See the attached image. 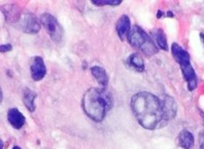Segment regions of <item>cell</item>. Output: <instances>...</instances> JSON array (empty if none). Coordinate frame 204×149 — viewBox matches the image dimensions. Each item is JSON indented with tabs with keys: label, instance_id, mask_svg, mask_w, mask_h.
Listing matches in <instances>:
<instances>
[{
	"label": "cell",
	"instance_id": "6da1fadb",
	"mask_svg": "<svg viewBox=\"0 0 204 149\" xmlns=\"http://www.w3.org/2000/svg\"><path fill=\"white\" fill-rule=\"evenodd\" d=\"M131 107L139 124L145 129H160L169 122L162 101L150 92L141 91L133 95Z\"/></svg>",
	"mask_w": 204,
	"mask_h": 149
},
{
	"label": "cell",
	"instance_id": "7a4b0ae2",
	"mask_svg": "<svg viewBox=\"0 0 204 149\" xmlns=\"http://www.w3.org/2000/svg\"><path fill=\"white\" fill-rule=\"evenodd\" d=\"M83 108L85 114L95 122H101L106 112L113 106L112 98L104 89L91 88L83 98Z\"/></svg>",
	"mask_w": 204,
	"mask_h": 149
},
{
	"label": "cell",
	"instance_id": "3957f363",
	"mask_svg": "<svg viewBox=\"0 0 204 149\" xmlns=\"http://www.w3.org/2000/svg\"><path fill=\"white\" fill-rule=\"evenodd\" d=\"M171 52L176 61L180 66L183 77L187 83L188 90L190 91H193L197 87V77L193 66L191 65L189 53L177 43L172 44Z\"/></svg>",
	"mask_w": 204,
	"mask_h": 149
},
{
	"label": "cell",
	"instance_id": "277c9868",
	"mask_svg": "<svg viewBox=\"0 0 204 149\" xmlns=\"http://www.w3.org/2000/svg\"><path fill=\"white\" fill-rule=\"evenodd\" d=\"M127 38L131 46L139 49L145 56L150 57L158 52V48L150 36H148L140 27L137 25L132 27Z\"/></svg>",
	"mask_w": 204,
	"mask_h": 149
},
{
	"label": "cell",
	"instance_id": "5b68a950",
	"mask_svg": "<svg viewBox=\"0 0 204 149\" xmlns=\"http://www.w3.org/2000/svg\"><path fill=\"white\" fill-rule=\"evenodd\" d=\"M40 21L52 40L55 43H59L63 37L64 31L57 19L53 14L45 13L41 15Z\"/></svg>",
	"mask_w": 204,
	"mask_h": 149
},
{
	"label": "cell",
	"instance_id": "8992f818",
	"mask_svg": "<svg viewBox=\"0 0 204 149\" xmlns=\"http://www.w3.org/2000/svg\"><path fill=\"white\" fill-rule=\"evenodd\" d=\"M19 23L21 30L28 34H36L40 30V22L36 15L30 12L22 13Z\"/></svg>",
	"mask_w": 204,
	"mask_h": 149
},
{
	"label": "cell",
	"instance_id": "52a82bcc",
	"mask_svg": "<svg viewBox=\"0 0 204 149\" xmlns=\"http://www.w3.org/2000/svg\"><path fill=\"white\" fill-rule=\"evenodd\" d=\"M31 77L35 81H40L46 77V67L45 61L40 56H36L33 59L32 64L30 66Z\"/></svg>",
	"mask_w": 204,
	"mask_h": 149
},
{
	"label": "cell",
	"instance_id": "ba28073f",
	"mask_svg": "<svg viewBox=\"0 0 204 149\" xmlns=\"http://www.w3.org/2000/svg\"><path fill=\"white\" fill-rule=\"evenodd\" d=\"M2 13L5 16V19L7 22H16L19 21L22 15L21 10L18 5L15 4H7L3 6L2 8Z\"/></svg>",
	"mask_w": 204,
	"mask_h": 149
},
{
	"label": "cell",
	"instance_id": "9c48e42d",
	"mask_svg": "<svg viewBox=\"0 0 204 149\" xmlns=\"http://www.w3.org/2000/svg\"><path fill=\"white\" fill-rule=\"evenodd\" d=\"M115 28L121 40H124L126 37H128V35L132 29L130 18L126 14L122 15L117 20Z\"/></svg>",
	"mask_w": 204,
	"mask_h": 149
},
{
	"label": "cell",
	"instance_id": "30bf717a",
	"mask_svg": "<svg viewBox=\"0 0 204 149\" xmlns=\"http://www.w3.org/2000/svg\"><path fill=\"white\" fill-rule=\"evenodd\" d=\"M7 119L10 124L17 130L22 128V126L25 124V122H26L25 116L17 108H12L8 111Z\"/></svg>",
	"mask_w": 204,
	"mask_h": 149
},
{
	"label": "cell",
	"instance_id": "8fae6325",
	"mask_svg": "<svg viewBox=\"0 0 204 149\" xmlns=\"http://www.w3.org/2000/svg\"><path fill=\"white\" fill-rule=\"evenodd\" d=\"M162 103H163V107L165 116L168 121H170L171 119L174 118L177 114V109H178L177 104L175 102L174 99L171 98V96H165L164 99L162 101Z\"/></svg>",
	"mask_w": 204,
	"mask_h": 149
},
{
	"label": "cell",
	"instance_id": "7c38bea8",
	"mask_svg": "<svg viewBox=\"0 0 204 149\" xmlns=\"http://www.w3.org/2000/svg\"><path fill=\"white\" fill-rule=\"evenodd\" d=\"M178 142L179 147L184 149H190L193 146L194 138L190 131L184 130H182L178 137Z\"/></svg>",
	"mask_w": 204,
	"mask_h": 149
},
{
	"label": "cell",
	"instance_id": "4fadbf2b",
	"mask_svg": "<svg viewBox=\"0 0 204 149\" xmlns=\"http://www.w3.org/2000/svg\"><path fill=\"white\" fill-rule=\"evenodd\" d=\"M91 71H92V76L97 80L99 84L103 87H106L108 83V78H107V75L106 73L105 69L99 66H94L91 68Z\"/></svg>",
	"mask_w": 204,
	"mask_h": 149
},
{
	"label": "cell",
	"instance_id": "5bb4252c",
	"mask_svg": "<svg viewBox=\"0 0 204 149\" xmlns=\"http://www.w3.org/2000/svg\"><path fill=\"white\" fill-rule=\"evenodd\" d=\"M152 37L154 38L157 46L164 50V51H168V43H167V38L165 36L164 32L163 29L161 28H154L151 32Z\"/></svg>",
	"mask_w": 204,
	"mask_h": 149
},
{
	"label": "cell",
	"instance_id": "9a60e30c",
	"mask_svg": "<svg viewBox=\"0 0 204 149\" xmlns=\"http://www.w3.org/2000/svg\"><path fill=\"white\" fill-rule=\"evenodd\" d=\"M128 64L138 72L144 71V69H145V64H144L143 58L141 57L140 54L136 53V52L130 55V57L128 58Z\"/></svg>",
	"mask_w": 204,
	"mask_h": 149
},
{
	"label": "cell",
	"instance_id": "2e32d148",
	"mask_svg": "<svg viewBox=\"0 0 204 149\" xmlns=\"http://www.w3.org/2000/svg\"><path fill=\"white\" fill-rule=\"evenodd\" d=\"M36 98H37V94L30 89L26 88L23 91V103L30 112H34L36 109V106H35Z\"/></svg>",
	"mask_w": 204,
	"mask_h": 149
},
{
	"label": "cell",
	"instance_id": "e0dca14e",
	"mask_svg": "<svg viewBox=\"0 0 204 149\" xmlns=\"http://www.w3.org/2000/svg\"><path fill=\"white\" fill-rule=\"evenodd\" d=\"M92 3L98 7H103V6H118L121 4L120 0H94Z\"/></svg>",
	"mask_w": 204,
	"mask_h": 149
},
{
	"label": "cell",
	"instance_id": "ac0fdd59",
	"mask_svg": "<svg viewBox=\"0 0 204 149\" xmlns=\"http://www.w3.org/2000/svg\"><path fill=\"white\" fill-rule=\"evenodd\" d=\"M199 142H200V149H204V130L202 131L199 135Z\"/></svg>",
	"mask_w": 204,
	"mask_h": 149
},
{
	"label": "cell",
	"instance_id": "d6986e66",
	"mask_svg": "<svg viewBox=\"0 0 204 149\" xmlns=\"http://www.w3.org/2000/svg\"><path fill=\"white\" fill-rule=\"evenodd\" d=\"M12 50V46L10 44H7V45H2L0 47V51L2 52H8V51H11Z\"/></svg>",
	"mask_w": 204,
	"mask_h": 149
},
{
	"label": "cell",
	"instance_id": "ffe728a7",
	"mask_svg": "<svg viewBox=\"0 0 204 149\" xmlns=\"http://www.w3.org/2000/svg\"><path fill=\"white\" fill-rule=\"evenodd\" d=\"M164 14V13H163L162 11H158L157 12V18H162V16Z\"/></svg>",
	"mask_w": 204,
	"mask_h": 149
},
{
	"label": "cell",
	"instance_id": "44dd1931",
	"mask_svg": "<svg viewBox=\"0 0 204 149\" xmlns=\"http://www.w3.org/2000/svg\"><path fill=\"white\" fill-rule=\"evenodd\" d=\"M200 36H201V38L202 40V42H203V45H204V34L203 33H201L200 34Z\"/></svg>",
	"mask_w": 204,
	"mask_h": 149
},
{
	"label": "cell",
	"instance_id": "7402d4cb",
	"mask_svg": "<svg viewBox=\"0 0 204 149\" xmlns=\"http://www.w3.org/2000/svg\"><path fill=\"white\" fill-rule=\"evenodd\" d=\"M168 14H167V16H169V17H173L174 15H173V13H171V12H168Z\"/></svg>",
	"mask_w": 204,
	"mask_h": 149
},
{
	"label": "cell",
	"instance_id": "603a6c76",
	"mask_svg": "<svg viewBox=\"0 0 204 149\" xmlns=\"http://www.w3.org/2000/svg\"><path fill=\"white\" fill-rule=\"evenodd\" d=\"M201 116H202V118H203V125H204V113L203 112H202V111H201Z\"/></svg>",
	"mask_w": 204,
	"mask_h": 149
},
{
	"label": "cell",
	"instance_id": "cb8c5ba5",
	"mask_svg": "<svg viewBox=\"0 0 204 149\" xmlns=\"http://www.w3.org/2000/svg\"><path fill=\"white\" fill-rule=\"evenodd\" d=\"M13 149H20V147H13Z\"/></svg>",
	"mask_w": 204,
	"mask_h": 149
}]
</instances>
